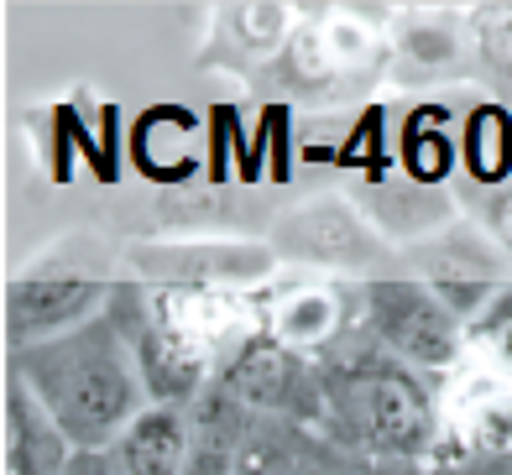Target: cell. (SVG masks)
Segmentation results:
<instances>
[{"mask_svg": "<svg viewBox=\"0 0 512 475\" xmlns=\"http://www.w3.org/2000/svg\"><path fill=\"white\" fill-rule=\"evenodd\" d=\"M11 376L32 387L74 449H115V439L152 408L136 350H126L121 319L110 308L63 340L16 350Z\"/></svg>", "mask_w": 512, "mask_h": 475, "instance_id": "6da1fadb", "label": "cell"}, {"mask_svg": "<svg viewBox=\"0 0 512 475\" xmlns=\"http://www.w3.org/2000/svg\"><path fill=\"white\" fill-rule=\"evenodd\" d=\"M366 314L377 340L408 366H450L460 355V324L445 303L418 282H371Z\"/></svg>", "mask_w": 512, "mask_h": 475, "instance_id": "7a4b0ae2", "label": "cell"}, {"mask_svg": "<svg viewBox=\"0 0 512 475\" xmlns=\"http://www.w3.org/2000/svg\"><path fill=\"white\" fill-rule=\"evenodd\" d=\"M351 418L356 434L382 455L413 460L434 444V397L398 366H382L351 387Z\"/></svg>", "mask_w": 512, "mask_h": 475, "instance_id": "3957f363", "label": "cell"}, {"mask_svg": "<svg viewBox=\"0 0 512 475\" xmlns=\"http://www.w3.org/2000/svg\"><path fill=\"white\" fill-rule=\"evenodd\" d=\"M100 298H105V288L89 277H16L6 293V324H11L16 350L74 335L79 324L105 314Z\"/></svg>", "mask_w": 512, "mask_h": 475, "instance_id": "277c9868", "label": "cell"}, {"mask_svg": "<svg viewBox=\"0 0 512 475\" xmlns=\"http://www.w3.org/2000/svg\"><path fill=\"white\" fill-rule=\"evenodd\" d=\"M136 371H142L152 402L178 408L204 382V340L189 335L173 314H152V324L136 335Z\"/></svg>", "mask_w": 512, "mask_h": 475, "instance_id": "5b68a950", "label": "cell"}, {"mask_svg": "<svg viewBox=\"0 0 512 475\" xmlns=\"http://www.w3.org/2000/svg\"><path fill=\"white\" fill-rule=\"evenodd\" d=\"M79 449L53 423V413L32 397V387L6 382V475H68Z\"/></svg>", "mask_w": 512, "mask_h": 475, "instance_id": "8992f818", "label": "cell"}, {"mask_svg": "<svg viewBox=\"0 0 512 475\" xmlns=\"http://www.w3.org/2000/svg\"><path fill=\"white\" fill-rule=\"evenodd\" d=\"M131 152H136V168L147 178H162V183L189 178L199 168V121L178 105H157L136 121Z\"/></svg>", "mask_w": 512, "mask_h": 475, "instance_id": "52a82bcc", "label": "cell"}, {"mask_svg": "<svg viewBox=\"0 0 512 475\" xmlns=\"http://www.w3.org/2000/svg\"><path fill=\"white\" fill-rule=\"evenodd\" d=\"M189 423H183L178 408H152L131 423V429L115 439V460H121L126 475H183L189 470Z\"/></svg>", "mask_w": 512, "mask_h": 475, "instance_id": "ba28073f", "label": "cell"}, {"mask_svg": "<svg viewBox=\"0 0 512 475\" xmlns=\"http://www.w3.org/2000/svg\"><path fill=\"white\" fill-rule=\"evenodd\" d=\"M298 387V361L288 355V345L272 340H251L236 366L225 376V392L236 402H262V408H283V397Z\"/></svg>", "mask_w": 512, "mask_h": 475, "instance_id": "9c48e42d", "label": "cell"}, {"mask_svg": "<svg viewBox=\"0 0 512 475\" xmlns=\"http://www.w3.org/2000/svg\"><path fill=\"white\" fill-rule=\"evenodd\" d=\"M450 413L481 444H502V439H512V382L507 376H492V371L465 376L455 402H450Z\"/></svg>", "mask_w": 512, "mask_h": 475, "instance_id": "30bf717a", "label": "cell"}, {"mask_svg": "<svg viewBox=\"0 0 512 475\" xmlns=\"http://www.w3.org/2000/svg\"><path fill=\"white\" fill-rule=\"evenodd\" d=\"M460 152L481 183H502L512 173V115L502 105H476L471 121H465Z\"/></svg>", "mask_w": 512, "mask_h": 475, "instance_id": "8fae6325", "label": "cell"}, {"mask_svg": "<svg viewBox=\"0 0 512 475\" xmlns=\"http://www.w3.org/2000/svg\"><path fill=\"white\" fill-rule=\"evenodd\" d=\"M403 162L418 183H439L455 162V131H450V115L439 105H424L408 115V131H403Z\"/></svg>", "mask_w": 512, "mask_h": 475, "instance_id": "7c38bea8", "label": "cell"}, {"mask_svg": "<svg viewBox=\"0 0 512 475\" xmlns=\"http://www.w3.org/2000/svg\"><path fill=\"white\" fill-rule=\"evenodd\" d=\"M236 475H304V465H298V455L288 444L277 439H246L241 444V460H236Z\"/></svg>", "mask_w": 512, "mask_h": 475, "instance_id": "4fadbf2b", "label": "cell"}, {"mask_svg": "<svg viewBox=\"0 0 512 475\" xmlns=\"http://www.w3.org/2000/svg\"><path fill=\"white\" fill-rule=\"evenodd\" d=\"M481 47L486 58L512 68V6H497V11H481Z\"/></svg>", "mask_w": 512, "mask_h": 475, "instance_id": "5bb4252c", "label": "cell"}, {"mask_svg": "<svg viewBox=\"0 0 512 475\" xmlns=\"http://www.w3.org/2000/svg\"><path fill=\"white\" fill-rule=\"evenodd\" d=\"M68 475H126L121 460H115V449H79Z\"/></svg>", "mask_w": 512, "mask_h": 475, "instance_id": "9a60e30c", "label": "cell"}, {"mask_svg": "<svg viewBox=\"0 0 512 475\" xmlns=\"http://www.w3.org/2000/svg\"><path fill=\"white\" fill-rule=\"evenodd\" d=\"M298 314H304L309 324H314V319H324V324H330V298H304V303H298ZM283 340L304 345V340H314V329H288Z\"/></svg>", "mask_w": 512, "mask_h": 475, "instance_id": "2e32d148", "label": "cell"}, {"mask_svg": "<svg viewBox=\"0 0 512 475\" xmlns=\"http://www.w3.org/2000/svg\"><path fill=\"white\" fill-rule=\"evenodd\" d=\"M492 220H497V235L512 246V194H502V199L492 204Z\"/></svg>", "mask_w": 512, "mask_h": 475, "instance_id": "e0dca14e", "label": "cell"}]
</instances>
